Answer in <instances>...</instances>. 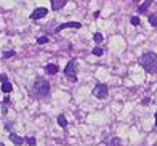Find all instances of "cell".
<instances>
[{
    "instance_id": "obj_20",
    "label": "cell",
    "mask_w": 157,
    "mask_h": 146,
    "mask_svg": "<svg viewBox=\"0 0 157 146\" xmlns=\"http://www.w3.org/2000/svg\"><path fill=\"white\" fill-rule=\"evenodd\" d=\"M37 42H39V43H47V42H48V37H45V35H44V37L37 39Z\"/></svg>"
},
{
    "instance_id": "obj_24",
    "label": "cell",
    "mask_w": 157,
    "mask_h": 146,
    "mask_svg": "<svg viewBox=\"0 0 157 146\" xmlns=\"http://www.w3.org/2000/svg\"><path fill=\"white\" fill-rule=\"evenodd\" d=\"M155 125H157V112H155Z\"/></svg>"
},
{
    "instance_id": "obj_18",
    "label": "cell",
    "mask_w": 157,
    "mask_h": 146,
    "mask_svg": "<svg viewBox=\"0 0 157 146\" xmlns=\"http://www.w3.org/2000/svg\"><path fill=\"white\" fill-rule=\"evenodd\" d=\"M26 141H27V144H29V146H35V138H26Z\"/></svg>"
},
{
    "instance_id": "obj_14",
    "label": "cell",
    "mask_w": 157,
    "mask_h": 146,
    "mask_svg": "<svg viewBox=\"0 0 157 146\" xmlns=\"http://www.w3.org/2000/svg\"><path fill=\"white\" fill-rule=\"evenodd\" d=\"M103 53H104V50H103L101 47H95V48H93V55H95V56H103Z\"/></svg>"
},
{
    "instance_id": "obj_12",
    "label": "cell",
    "mask_w": 157,
    "mask_h": 146,
    "mask_svg": "<svg viewBox=\"0 0 157 146\" xmlns=\"http://www.w3.org/2000/svg\"><path fill=\"white\" fill-rule=\"evenodd\" d=\"M58 125L63 127V128L67 125V120H66V117H64V116H58Z\"/></svg>"
},
{
    "instance_id": "obj_13",
    "label": "cell",
    "mask_w": 157,
    "mask_h": 146,
    "mask_svg": "<svg viewBox=\"0 0 157 146\" xmlns=\"http://www.w3.org/2000/svg\"><path fill=\"white\" fill-rule=\"evenodd\" d=\"M149 23H151V26L157 27V14H149Z\"/></svg>"
},
{
    "instance_id": "obj_3",
    "label": "cell",
    "mask_w": 157,
    "mask_h": 146,
    "mask_svg": "<svg viewBox=\"0 0 157 146\" xmlns=\"http://www.w3.org/2000/svg\"><path fill=\"white\" fill-rule=\"evenodd\" d=\"M64 76H66L71 82H75V80H77V64H75L74 60L69 61L67 66L64 68Z\"/></svg>"
},
{
    "instance_id": "obj_21",
    "label": "cell",
    "mask_w": 157,
    "mask_h": 146,
    "mask_svg": "<svg viewBox=\"0 0 157 146\" xmlns=\"http://www.w3.org/2000/svg\"><path fill=\"white\" fill-rule=\"evenodd\" d=\"M0 80H2V84H3V82H8V79H6V76H5V74L0 76Z\"/></svg>"
},
{
    "instance_id": "obj_9",
    "label": "cell",
    "mask_w": 157,
    "mask_h": 146,
    "mask_svg": "<svg viewBox=\"0 0 157 146\" xmlns=\"http://www.w3.org/2000/svg\"><path fill=\"white\" fill-rule=\"evenodd\" d=\"M151 3H152V0H144L141 5H140V8H138V13H146L147 11V8L151 6Z\"/></svg>"
},
{
    "instance_id": "obj_17",
    "label": "cell",
    "mask_w": 157,
    "mask_h": 146,
    "mask_svg": "<svg viewBox=\"0 0 157 146\" xmlns=\"http://www.w3.org/2000/svg\"><path fill=\"white\" fill-rule=\"evenodd\" d=\"M130 23H132L133 26H138V24H140V18H138V16H132V18H130Z\"/></svg>"
},
{
    "instance_id": "obj_1",
    "label": "cell",
    "mask_w": 157,
    "mask_h": 146,
    "mask_svg": "<svg viewBox=\"0 0 157 146\" xmlns=\"http://www.w3.org/2000/svg\"><path fill=\"white\" fill-rule=\"evenodd\" d=\"M140 64L147 74H157V55L154 52H146L140 58Z\"/></svg>"
},
{
    "instance_id": "obj_8",
    "label": "cell",
    "mask_w": 157,
    "mask_h": 146,
    "mask_svg": "<svg viewBox=\"0 0 157 146\" xmlns=\"http://www.w3.org/2000/svg\"><path fill=\"white\" fill-rule=\"evenodd\" d=\"M10 141H13L16 146H19V144H23L26 140H24V138H21L19 135H16V133H10Z\"/></svg>"
},
{
    "instance_id": "obj_7",
    "label": "cell",
    "mask_w": 157,
    "mask_h": 146,
    "mask_svg": "<svg viewBox=\"0 0 157 146\" xmlns=\"http://www.w3.org/2000/svg\"><path fill=\"white\" fill-rule=\"evenodd\" d=\"M50 2H52V10H55V11L61 10L66 5V0H50Z\"/></svg>"
},
{
    "instance_id": "obj_16",
    "label": "cell",
    "mask_w": 157,
    "mask_h": 146,
    "mask_svg": "<svg viewBox=\"0 0 157 146\" xmlns=\"http://www.w3.org/2000/svg\"><path fill=\"white\" fill-rule=\"evenodd\" d=\"M109 146H120V140L119 138H112V140L109 141Z\"/></svg>"
},
{
    "instance_id": "obj_6",
    "label": "cell",
    "mask_w": 157,
    "mask_h": 146,
    "mask_svg": "<svg viewBox=\"0 0 157 146\" xmlns=\"http://www.w3.org/2000/svg\"><path fill=\"white\" fill-rule=\"evenodd\" d=\"M82 24L78 23V21H71V23H63L61 26L56 27V32H61L63 29H80Z\"/></svg>"
},
{
    "instance_id": "obj_5",
    "label": "cell",
    "mask_w": 157,
    "mask_h": 146,
    "mask_svg": "<svg viewBox=\"0 0 157 146\" xmlns=\"http://www.w3.org/2000/svg\"><path fill=\"white\" fill-rule=\"evenodd\" d=\"M48 14V10L44 8V6H40V8H35L32 13H31V19H42V18H45Z\"/></svg>"
},
{
    "instance_id": "obj_2",
    "label": "cell",
    "mask_w": 157,
    "mask_h": 146,
    "mask_svg": "<svg viewBox=\"0 0 157 146\" xmlns=\"http://www.w3.org/2000/svg\"><path fill=\"white\" fill-rule=\"evenodd\" d=\"M34 92L40 98L48 97V93H50V84H48V80H45V79H35V82H34Z\"/></svg>"
},
{
    "instance_id": "obj_4",
    "label": "cell",
    "mask_w": 157,
    "mask_h": 146,
    "mask_svg": "<svg viewBox=\"0 0 157 146\" xmlns=\"http://www.w3.org/2000/svg\"><path fill=\"white\" fill-rule=\"evenodd\" d=\"M108 93H109V89H108V85L106 84H96L95 85V89H93V97L99 98V100H103L108 97Z\"/></svg>"
},
{
    "instance_id": "obj_23",
    "label": "cell",
    "mask_w": 157,
    "mask_h": 146,
    "mask_svg": "<svg viewBox=\"0 0 157 146\" xmlns=\"http://www.w3.org/2000/svg\"><path fill=\"white\" fill-rule=\"evenodd\" d=\"M3 103H5V105H8V103H10V98H8V97H5V100H3Z\"/></svg>"
},
{
    "instance_id": "obj_10",
    "label": "cell",
    "mask_w": 157,
    "mask_h": 146,
    "mask_svg": "<svg viewBox=\"0 0 157 146\" xmlns=\"http://www.w3.org/2000/svg\"><path fill=\"white\" fill-rule=\"evenodd\" d=\"M45 71L48 72V74H56V72L59 71V68L56 66V64H47V68H45Z\"/></svg>"
},
{
    "instance_id": "obj_11",
    "label": "cell",
    "mask_w": 157,
    "mask_h": 146,
    "mask_svg": "<svg viewBox=\"0 0 157 146\" xmlns=\"http://www.w3.org/2000/svg\"><path fill=\"white\" fill-rule=\"evenodd\" d=\"M11 90H13V85H11L10 82H3V84H2V92H3V93L8 95Z\"/></svg>"
},
{
    "instance_id": "obj_19",
    "label": "cell",
    "mask_w": 157,
    "mask_h": 146,
    "mask_svg": "<svg viewBox=\"0 0 157 146\" xmlns=\"http://www.w3.org/2000/svg\"><path fill=\"white\" fill-rule=\"evenodd\" d=\"M11 56H15V52H5V53H3V58H6V60H8V58H11Z\"/></svg>"
},
{
    "instance_id": "obj_25",
    "label": "cell",
    "mask_w": 157,
    "mask_h": 146,
    "mask_svg": "<svg viewBox=\"0 0 157 146\" xmlns=\"http://www.w3.org/2000/svg\"><path fill=\"white\" fill-rule=\"evenodd\" d=\"M133 2H138V0H133Z\"/></svg>"
},
{
    "instance_id": "obj_22",
    "label": "cell",
    "mask_w": 157,
    "mask_h": 146,
    "mask_svg": "<svg viewBox=\"0 0 157 146\" xmlns=\"http://www.w3.org/2000/svg\"><path fill=\"white\" fill-rule=\"evenodd\" d=\"M143 105H144V106L149 105V98H144V100H143Z\"/></svg>"
},
{
    "instance_id": "obj_15",
    "label": "cell",
    "mask_w": 157,
    "mask_h": 146,
    "mask_svg": "<svg viewBox=\"0 0 157 146\" xmlns=\"http://www.w3.org/2000/svg\"><path fill=\"white\" fill-rule=\"evenodd\" d=\"M93 40H95L96 43H101V42H103V34H101V32H96V34L93 35Z\"/></svg>"
}]
</instances>
